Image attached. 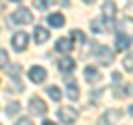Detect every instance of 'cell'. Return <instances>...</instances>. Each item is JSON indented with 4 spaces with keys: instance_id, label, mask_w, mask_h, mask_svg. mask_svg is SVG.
<instances>
[{
    "instance_id": "obj_1",
    "label": "cell",
    "mask_w": 133,
    "mask_h": 125,
    "mask_svg": "<svg viewBox=\"0 0 133 125\" xmlns=\"http://www.w3.org/2000/svg\"><path fill=\"white\" fill-rule=\"evenodd\" d=\"M89 47L95 49V52H91V54H93V56L98 58L100 62H104V65H111V62H113V54H111L109 49L104 47V45H95V43H91Z\"/></svg>"
},
{
    "instance_id": "obj_2",
    "label": "cell",
    "mask_w": 133,
    "mask_h": 125,
    "mask_svg": "<svg viewBox=\"0 0 133 125\" xmlns=\"http://www.w3.org/2000/svg\"><path fill=\"white\" fill-rule=\"evenodd\" d=\"M31 20H33V16H31V11L27 7H18L11 14V22H16V25H29Z\"/></svg>"
},
{
    "instance_id": "obj_3",
    "label": "cell",
    "mask_w": 133,
    "mask_h": 125,
    "mask_svg": "<svg viewBox=\"0 0 133 125\" xmlns=\"http://www.w3.org/2000/svg\"><path fill=\"white\" fill-rule=\"evenodd\" d=\"M58 118H60V123L71 125V123L78 121V112L73 110V107H69V105H62L60 110H58Z\"/></svg>"
},
{
    "instance_id": "obj_4",
    "label": "cell",
    "mask_w": 133,
    "mask_h": 125,
    "mask_svg": "<svg viewBox=\"0 0 133 125\" xmlns=\"http://www.w3.org/2000/svg\"><path fill=\"white\" fill-rule=\"evenodd\" d=\"M29 110H31V114H36V116H44V114H47V105H44V101L40 96H31V101H29Z\"/></svg>"
},
{
    "instance_id": "obj_5",
    "label": "cell",
    "mask_w": 133,
    "mask_h": 125,
    "mask_svg": "<svg viewBox=\"0 0 133 125\" xmlns=\"http://www.w3.org/2000/svg\"><path fill=\"white\" fill-rule=\"evenodd\" d=\"M11 45H14L16 52H24L29 45V36L24 34V31H18V34H14V38H11Z\"/></svg>"
},
{
    "instance_id": "obj_6",
    "label": "cell",
    "mask_w": 133,
    "mask_h": 125,
    "mask_svg": "<svg viewBox=\"0 0 133 125\" xmlns=\"http://www.w3.org/2000/svg\"><path fill=\"white\" fill-rule=\"evenodd\" d=\"M29 78H31V83H42L44 78H47V69L40 67V65H33V67L29 69Z\"/></svg>"
},
{
    "instance_id": "obj_7",
    "label": "cell",
    "mask_w": 133,
    "mask_h": 125,
    "mask_svg": "<svg viewBox=\"0 0 133 125\" xmlns=\"http://www.w3.org/2000/svg\"><path fill=\"white\" fill-rule=\"evenodd\" d=\"M58 65V69H60L62 74H66V72H73V69H76V60H73L71 56H62L60 60L56 62Z\"/></svg>"
},
{
    "instance_id": "obj_8",
    "label": "cell",
    "mask_w": 133,
    "mask_h": 125,
    "mask_svg": "<svg viewBox=\"0 0 133 125\" xmlns=\"http://www.w3.org/2000/svg\"><path fill=\"white\" fill-rule=\"evenodd\" d=\"M120 116H122L120 110H109L102 118H100V125H115V121H120Z\"/></svg>"
},
{
    "instance_id": "obj_9",
    "label": "cell",
    "mask_w": 133,
    "mask_h": 125,
    "mask_svg": "<svg viewBox=\"0 0 133 125\" xmlns=\"http://www.w3.org/2000/svg\"><path fill=\"white\" fill-rule=\"evenodd\" d=\"M84 78H87L89 83H100L102 74H100L98 67H93V65H87V67H84Z\"/></svg>"
},
{
    "instance_id": "obj_10",
    "label": "cell",
    "mask_w": 133,
    "mask_h": 125,
    "mask_svg": "<svg viewBox=\"0 0 133 125\" xmlns=\"http://www.w3.org/2000/svg\"><path fill=\"white\" fill-rule=\"evenodd\" d=\"M66 96L71 98V101H78V98H80V89H78V83L73 81V78L66 81Z\"/></svg>"
},
{
    "instance_id": "obj_11",
    "label": "cell",
    "mask_w": 133,
    "mask_h": 125,
    "mask_svg": "<svg viewBox=\"0 0 133 125\" xmlns=\"http://www.w3.org/2000/svg\"><path fill=\"white\" fill-rule=\"evenodd\" d=\"M33 40H36L38 45L47 43V40H49V29L47 27H36V29H33Z\"/></svg>"
},
{
    "instance_id": "obj_12",
    "label": "cell",
    "mask_w": 133,
    "mask_h": 125,
    "mask_svg": "<svg viewBox=\"0 0 133 125\" xmlns=\"http://www.w3.org/2000/svg\"><path fill=\"white\" fill-rule=\"evenodd\" d=\"M131 47V38L124 34H118V38H115V49L118 52H127V49Z\"/></svg>"
},
{
    "instance_id": "obj_13",
    "label": "cell",
    "mask_w": 133,
    "mask_h": 125,
    "mask_svg": "<svg viewBox=\"0 0 133 125\" xmlns=\"http://www.w3.org/2000/svg\"><path fill=\"white\" fill-rule=\"evenodd\" d=\"M73 49V43H71V38H60L56 43V52H60V54H69Z\"/></svg>"
},
{
    "instance_id": "obj_14",
    "label": "cell",
    "mask_w": 133,
    "mask_h": 125,
    "mask_svg": "<svg viewBox=\"0 0 133 125\" xmlns=\"http://www.w3.org/2000/svg\"><path fill=\"white\" fill-rule=\"evenodd\" d=\"M107 27H109V20L104 18V22L100 18H95V20H91V31L93 34H102V31H107Z\"/></svg>"
},
{
    "instance_id": "obj_15",
    "label": "cell",
    "mask_w": 133,
    "mask_h": 125,
    "mask_svg": "<svg viewBox=\"0 0 133 125\" xmlns=\"http://www.w3.org/2000/svg\"><path fill=\"white\" fill-rule=\"evenodd\" d=\"M102 14H104L107 20H113V18H115V2H113V0H107V2H104Z\"/></svg>"
},
{
    "instance_id": "obj_16",
    "label": "cell",
    "mask_w": 133,
    "mask_h": 125,
    "mask_svg": "<svg viewBox=\"0 0 133 125\" xmlns=\"http://www.w3.org/2000/svg\"><path fill=\"white\" fill-rule=\"evenodd\" d=\"M47 22L51 25V27H62V25H64V16H62V14H49L47 16Z\"/></svg>"
},
{
    "instance_id": "obj_17",
    "label": "cell",
    "mask_w": 133,
    "mask_h": 125,
    "mask_svg": "<svg viewBox=\"0 0 133 125\" xmlns=\"http://www.w3.org/2000/svg\"><path fill=\"white\" fill-rule=\"evenodd\" d=\"M47 94H49V98H53V101H60V98H62V92H60V87H56V85L47 87Z\"/></svg>"
},
{
    "instance_id": "obj_18",
    "label": "cell",
    "mask_w": 133,
    "mask_h": 125,
    "mask_svg": "<svg viewBox=\"0 0 133 125\" xmlns=\"http://www.w3.org/2000/svg\"><path fill=\"white\" fill-rule=\"evenodd\" d=\"M122 67L127 69V72H133V52L124 56V60H122Z\"/></svg>"
},
{
    "instance_id": "obj_19",
    "label": "cell",
    "mask_w": 133,
    "mask_h": 125,
    "mask_svg": "<svg viewBox=\"0 0 133 125\" xmlns=\"http://www.w3.org/2000/svg\"><path fill=\"white\" fill-rule=\"evenodd\" d=\"M7 74L11 78H20V65H7Z\"/></svg>"
},
{
    "instance_id": "obj_20",
    "label": "cell",
    "mask_w": 133,
    "mask_h": 125,
    "mask_svg": "<svg viewBox=\"0 0 133 125\" xmlns=\"http://www.w3.org/2000/svg\"><path fill=\"white\" fill-rule=\"evenodd\" d=\"M9 65V56H7V52L5 49H0V69L2 67H7Z\"/></svg>"
},
{
    "instance_id": "obj_21",
    "label": "cell",
    "mask_w": 133,
    "mask_h": 125,
    "mask_svg": "<svg viewBox=\"0 0 133 125\" xmlns=\"http://www.w3.org/2000/svg\"><path fill=\"white\" fill-rule=\"evenodd\" d=\"M16 112H20V103H9L7 114H9V116H16Z\"/></svg>"
},
{
    "instance_id": "obj_22",
    "label": "cell",
    "mask_w": 133,
    "mask_h": 125,
    "mask_svg": "<svg viewBox=\"0 0 133 125\" xmlns=\"http://www.w3.org/2000/svg\"><path fill=\"white\" fill-rule=\"evenodd\" d=\"M71 36L78 40V43H84V34H82L80 29H73V31H71Z\"/></svg>"
},
{
    "instance_id": "obj_23",
    "label": "cell",
    "mask_w": 133,
    "mask_h": 125,
    "mask_svg": "<svg viewBox=\"0 0 133 125\" xmlns=\"http://www.w3.org/2000/svg\"><path fill=\"white\" fill-rule=\"evenodd\" d=\"M33 2H36V7H38V9H47L51 0H33Z\"/></svg>"
},
{
    "instance_id": "obj_24",
    "label": "cell",
    "mask_w": 133,
    "mask_h": 125,
    "mask_svg": "<svg viewBox=\"0 0 133 125\" xmlns=\"http://www.w3.org/2000/svg\"><path fill=\"white\" fill-rule=\"evenodd\" d=\"M16 125H33V121H31V118H27V116H22V118L16 121Z\"/></svg>"
},
{
    "instance_id": "obj_25",
    "label": "cell",
    "mask_w": 133,
    "mask_h": 125,
    "mask_svg": "<svg viewBox=\"0 0 133 125\" xmlns=\"http://www.w3.org/2000/svg\"><path fill=\"white\" fill-rule=\"evenodd\" d=\"M124 16H127V18H131V20H133V5H129L127 9H124Z\"/></svg>"
},
{
    "instance_id": "obj_26",
    "label": "cell",
    "mask_w": 133,
    "mask_h": 125,
    "mask_svg": "<svg viewBox=\"0 0 133 125\" xmlns=\"http://www.w3.org/2000/svg\"><path fill=\"white\" fill-rule=\"evenodd\" d=\"M42 125H56V123H53V121H44Z\"/></svg>"
},
{
    "instance_id": "obj_27",
    "label": "cell",
    "mask_w": 133,
    "mask_h": 125,
    "mask_svg": "<svg viewBox=\"0 0 133 125\" xmlns=\"http://www.w3.org/2000/svg\"><path fill=\"white\" fill-rule=\"evenodd\" d=\"M129 114H131V116H133V105H131V107H129Z\"/></svg>"
},
{
    "instance_id": "obj_28",
    "label": "cell",
    "mask_w": 133,
    "mask_h": 125,
    "mask_svg": "<svg viewBox=\"0 0 133 125\" xmlns=\"http://www.w3.org/2000/svg\"><path fill=\"white\" fill-rule=\"evenodd\" d=\"M2 9H5V5H2V2H0V11H2Z\"/></svg>"
},
{
    "instance_id": "obj_29",
    "label": "cell",
    "mask_w": 133,
    "mask_h": 125,
    "mask_svg": "<svg viewBox=\"0 0 133 125\" xmlns=\"http://www.w3.org/2000/svg\"><path fill=\"white\" fill-rule=\"evenodd\" d=\"M82 2H89V5H91V2H93V0H82Z\"/></svg>"
},
{
    "instance_id": "obj_30",
    "label": "cell",
    "mask_w": 133,
    "mask_h": 125,
    "mask_svg": "<svg viewBox=\"0 0 133 125\" xmlns=\"http://www.w3.org/2000/svg\"><path fill=\"white\" fill-rule=\"evenodd\" d=\"M11 2H22V0H11Z\"/></svg>"
}]
</instances>
